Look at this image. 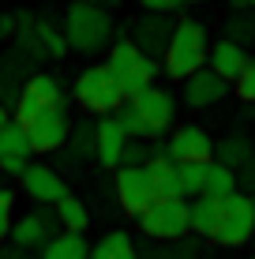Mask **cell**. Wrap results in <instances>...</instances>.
I'll list each match as a JSON object with an SVG mask.
<instances>
[{
  "label": "cell",
  "mask_w": 255,
  "mask_h": 259,
  "mask_svg": "<svg viewBox=\"0 0 255 259\" xmlns=\"http://www.w3.org/2000/svg\"><path fill=\"white\" fill-rule=\"evenodd\" d=\"M207 49H210V34L203 23L188 19V15L173 19V34L162 53V75H169L173 83H184L199 68H207Z\"/></svg>",
  "instance_id": "obj_1"
},
{
  "label": "cell",
  "mask_w": 255,
  "mask_h": 259,
  "mask_svg": "<svg viewBox=\"0 0 255 259\" xmlns=\"http://www.w3.org/2000/svg\"><path fill=\"white\" fill-rule=\"evenodd\" d=\"M64 41L68 49L94 57V53L113 46V15L105 8L90 4V0H75L64 12Z\"/></svg>",
  "instance_id": "obj_2"
},
{
  "label": "cell",
  "mask_w": 255,
  "mask_h": 259,
  "mask_svg": "<svg viewBox=\"0 0 255 259\" xmlns=\"http://www.w3.org/2000/svg\"><path fill=\"white\" fill-rule=\"evenodd\" d=\"M105 68H109V75L117 79V87L124 91V98L135 94V91H143V87H150V83H158V75H162V60L146 57L131 38H124V34L113 38Z\"/></svg>",
  "instance_id": "obj_3"
},
{
  "label": "cell",
  "mask_w": 255,
  "mask_h": 259,
  "mask_svg": "<svg viewBox=\"0 0 255 259\" xmlns=\"http://www.w3.org/2000/svg\"><path fill=\"white\" fill-rule=\"evenodd\" d=\"M72 98L86 113H98V117H109V113H117L124 105V91L117 87V79L109 75L105 64H90L79 71L72 83Z\"/></svg>",
  "instance_id": "obj_4"
},
{
  "label": "cell",
  "mask_w": 255,
  "mask_h": 259,
  "mask_svg": "<svg viewBox=\"0 0 255 259\" xmlns=\"http://www.w3.org/2000/svg\"><path fill=\"white\" fill-rule=\"evenodd\" d=\"M124 102L135 109V117L146 124V139H165L173 128V120H177V94L165 91V87H143V91L128 94Z\"/></svg>",
  "instance_id": "obj_5"
},
{
  "label": "cell",
  "mask_w": 255,
  "mask_h": 259,
  "mask_svg": "<svg viewBox=\"0 0 255 259\" xmlns=\"http://www.w3.org/2000/svg\"><path fill=\"white\" fill-rule=\"evenodd\" d=\"M251 237H255V203H251V195H244V192H233V195H225L222 199V222H218V229H214V244L218 248H244V244H251Z\"/></svg>",
  "instance_id": "obj_6"
},
{
  "label": "cell",
  "mask_w": 255,
  "mask_h": 259,
  "mask_svg": "<svg viewBox=\"0 0 255 259\" xmlns=\"http://www.w3.org/2000/svg\"><path fill=\"white\" fill-rule=\"evenodd\" d=\"M45 109H68V94H64V83H60L57 75H49V71H34V75L19 87V98H15L12 120L23 124L26 117L45 113Z\"/></svg>",
  "instance_id": "obj_7"
},
{
  "label": "cell",
  "mask_w": 255,
  "mask_h": 259,
  "mask_svg": "<svg viewBox=\"0 0 255 259\" xmlns=\"http://www.w3.org/2000/svg\"><path fill=\"white\" fill-rule=\"evenodd\" d=\"M135 222H139V229H143L150 240H162V244L184 240L191 233V226H188V199H154Z\"/></svg>",
  "instance_id": "obj_8"
},
{
  "label": "cell",
  "mask_w": 255,
  "mask_h": 259,
  "mask_svg": "<svg viewBox=\"0 0 255 259\" xmlns=\"http://www.w3.org/2000/svg\"><path fill=\"white\" fill-rule=\"evenodd\" d=\"M60 233V222H57V214H53V207H34V210H26L19 214V218L8 226V237H12V244L15 248H23V252H34V248H45L53 237Z\"/></svg>",
  "instance_id": "obj_9"
},
{
  "label": "cell",
  "mask_w": 255,
  "mask_h": 259,
  "mask_svg": "<svg viewBox=\"0 0 255 259\" xmlns=\"http://www.w3.org/2000/svg\"><path fill=\"white\" fill-rule=\"evenodd\" d=\"M19 128H23V136H26L34 154H53V150H60L68 143L72 120H68V109H45V113L26 117Z\"/></svg>",
  "instance_id": "obj_10"
},
{
  "label": "cell",
  "mask_w": 255,
  "mask_h": 259,
  "mask_svg": "<svg viewBox=\"0 0 255 259\" xmlns=\"http://www.w3.org/2000/svg\"><path fill=\"white\" fill-rule=\"evenodd\" d=\"M113 195H117L120 210L139 218L146 207L154 203V188L150 177H146L143 165H117V177H113Z\"/></svg>",
  "instance_id": "obj_11"
},
{
  "label": "cell",
  "mask_w": 255,
  "mask_h": 259,
  "mask_svg": "<svg viewBox=\"0 0 255 259\" xmlns=\"http://www.w3.org/2000/svg\"><path fill=\"white\" fill-rule=\"evenodd\" d=\"M165 150H169V162H214V139L207 136L199 124H180L165 136Z\"/></svg>",
  "instance_id": "obj_12"
},
{
  "label": "cell",
  "mask_w": 255,
  "mask_h": 259,
  "mask_svg": "<svg viewBox=\"0 0 255 259\" xmlns=\"http://www.w3.org/2000/svg\"><path fill=\"white\" fill-rule=\"evenodd\" d=\"M19 181H23V192L30 195L34 203H41V207H53V203H60L68 195V181L45 162H30L23 169Z\"/></svg>",
  "instance_id": "obj_13"
},
{
  "label": "cell",
  "mask_w": 255,
  "mask_h": 259,
  "mask_svg": "<svg viewBox=\"0 0 255 259\" xmlns=\"http://www.w3.org/2000/svg\"><path fill=\"white\" fill-rule=\"evenodd\" d=\"M184 105H188V109H214L218 102H225V98H229V83H225L222 75H214V71L210 68H199L195 75H188L184 79Z\"/></svg>",
  "instance_id": "obj_14"
},
{
  "label": "cell",
  "mask_w": 255,
  "mask_h": 259,
  "mask_svg": "<svg viewBox=\"0 0 255 259\" xmlns=\"http://www.w3.org/2000/svg\"><path fill=\"white\" fill-rule=\"evenodd\" d=\"M169 34H173V19L162 15V12H146V15H139V19L131 23V41H135L146 57H154V60L165 53Z\"/></svg>",
  "instance_id": "obj_15"
},
{
  "label": "cell",
  "mask_w": 255,
  "mask_h": 259,
  "mask_svg": "<svg viewBox=\"0 0 255 259\" xmlns=\"http://www.w3.org/2000/svg\"><path fill=\"white\" fill-rule=\"evenodd\" d=\"M30 158H34V150H30V143H26L19 124L15 120L0 124V173L23 177V169L30 165Z\"/></svg>",
  "instance_id": "obj_16"
},
{
  "label": "cell",
  "mask_w": 255,
  "mask_h": 259,
  "mask_svg": "<svg viewBox=\"0 0 255 259\" xmlns=\"http://www.w3.org/2000/svg\"><path fill=\"white\" fill-rule=\"evenodd\" d=\"M244 64H248V49L229 41V38H218L214 46L207 49V68L214 71V75H222L229 87L236 83V75L244 71Z\"/></svg>",
  "instance_id": "obj_17"
},
{
  "label": "cell",
  "mask_w": 255,
  "mask_h": 259,
  "mask_svg": "<svg viewBox=\"0 0 255 259\" xmlns=\"http://www.w3.org/2000/svg\"><path fill=\"white\" fill-rule=\"evenodd\" d=\"M124 143H128V136L120 132V124L113 120V113H109V117H98V120H94V158H98V165L117 169V165H120V150H124Z\"/></svg>",
  "instance_id": "obj_18"
},
{
  "label": "cell",
  "mask_w": 255,
  "mask_h": 259,
  "mask_svg": "<svg viewBox=\"0 0 255 259\" xmlns=\"http://www.w3.org/2000/svg\"><path fill=\"white\" fill-rule=\"evenodd\" d=\"M218 222H222V199H214V195H195V199H188V226L195 237H214Z\"/></svg>",
  "instance_id": "obj_19"
},
{
  "label": "cell",
  "mask_w": 255,
  "mask_h": 259,
  "mask_svg": "<svg viewBox=\"0 0 255 259\" xmlns=\"http://www.w3.org/2000/svg\"><path fill=\"white\" fill-rule=\"evenodd\" d=\"M146 177H150L154 199H180V177H177V162L169 158H146Z\"/></svg>",
  "instance_id": "obj_20"
},
{
  "label": "cell",
  "mask_w": 255,
  "mask_h": 259,
  "mask_svg": "<svg viewBox=\"0 0 255 259\" xmlns=\"http://www.w3.org/2000/svg\"><path fill=\"white\" fill-rule=\"evenodd\" d=\"M251 154H255V143H251L248 132H229L225 139L214 143V162H222L229 169H240Z\"/></svg>",
  "instance_id": "obj_21"
},
{
  "label": "cell",
  "mask_w": 255,
  "mask_h": 259,
  "mask_svg": "<svg viewBox=\"0 0 255 259\" xmlns=\"http://www.w3.org/2000/svg\"><path fill=\"white\" fill-rule=\"evenodd\" d=\"M90 259H139V248L128 229H109L98 244H90Z\"/></svg>",
  "instance_id": "obj_22"
},
{
  "label": "cell",
  "mask_w": 255,
  "mask_h": 259,
  "mask_svg": "<svg viewBox=\"0 0 255 259\" xmlns=\"http://www.w3.org/2000/svg\"><path fill=\"white\" fill-rule=\"evenodd\" d=\"M41 259H90V244H86L83 233H68V229H60V233L41 248Z\"/></svg>",
  "instance_id": "obj_23"
},
{
  "label": "cell",
  "mask_w": 255,
  "mask_h": 259,
  "mask_svg": "<svg viewBox=\"0 0 255 259\" xmlns=\"http://www.w3.org/2000/svg\"><path fill=\"white\" fill-rule=\"evenodd\" d=\"M53 214H57L60 229H68V233H86V226H90V207L83 199H75L72 192L60 203H53Z\"/></svg>",
  "instance_id": "obj_24"
},
{
  "label": "cell",
  "mask_w": 255,
  "mask_h": 259,
  "mask_svg": "<svg viewBox=\"0 0 255 259\" xmlns=\"http://www.w3.org/2000/svg\"><path fill=\"white\" fill-rule=\"evenodd\" d=\"M236 192V169L222 165V162H207L203 173V195H214V199H225V195Z\"/></svg>",
  "instance_id": "obj_25"
},
{
  "label": "cell",
  "mask_w": 255,
  "mask_h": 259,
  "mask_svg": "<svg viewBox=\"0 0 255 259\" xmlns=\"http://www.w3.org/2000/svg\"><path fill=\"white\" fill-rule=\"evenodd\" d=\"M225 38L236 41V46L248 49L255 41V8H244V12H229L225 19Z\"/></svg>",
  "instance_id": "obj_26"
},
{
  "label": "cell",
  "mask_w": 255,
  "mask_h": 259,
  "mask_svg": "<svg viewBox=\"0 0 255 259\" xmlns=\"http://www.w3.org/2000/svg\"><path fill=\"white\" fill-rule=\"evenodd\" d=\"M34 34H38V41H41V49H45V57L53 60H60V57H68V41H64V30H57L49 19H34Z\"/></svg>",
  "instance_id": "obj_27"
},
{
  "label": "cell",
  "mask_w": 255,
  "mask_h": 259,
  "mask_svg": "<svg viewBox=\"0 0 255 259\" xmlns=\"http://www.w3.org/2000/svg\"><path fill=\"white\" fill-rule=\"evenodd\" d=\"M64 147H72V158H94V120H79L68 128V143Z\"/></svg>",
  "instance_id": "obj_28"
},
{
  "label": "cell",
  "mask_w": 255,
  "mask_h": 259,
  "mask_svg": "<svg viewBox=\"0 0 255 259\" xmlns=\"http://www.w3.org/2000/svg\"><path fill=\"white\" fill-rule=\"evenodd\" d=\"M203 173H207V162H184V165H177L180 199H195V195H203Z\"/></svg>",
  "instance_id": "obj_29"
},
{
  "label": "cell",
  "mask_w": 255,
  "mask_h": 259,
  "mask_svg": "<svg viewBox=\"0 0 255 259\" xmlns=\"http://www.w3.org/2000/svg\"><path fill=\"white\" fill-rule=\"evenodd\" d=\"M233 91H236V98H240L244 105H255V57H248V64H244V71L236 75Z\"/></svg>",
  "instance_id": "obj_30"
},
{
  "label": "cell",
  "mask_w": 255,
  "mask_h": 259,
  "mask_svg": "<svg viewBox=\"0 0 255 259\" xmlns=\"http://www.w3.org/2000/svg\"><path fill=\"white\" fill-rule=\"evenodd\" d=\"M120 165H146V139H128L120 150Z\"/></svg>",
  "instance_id": "obj_31"
},
{
  "label": "cell",
  "mask_w": 255,
  "mask_h": 259,
  "mask_svg": "<svg viewBox=\"0 0 255 259\" xmlns=\"http://www.w3.org/2000/svg\"><path fill=\"white\" fill-rule=\"evenodd\" d=\"M236 192H244V195H255V154L244 162L240 169H236Z\"/></svg>",
  "instance_id": "obj_32"
},
{
  "label": "cell",
  "mask_w": 255,
  "mask_h": 259,
  "mask_svg": "<svg viewBox=\"0 0 255 259\" xmlns=\"http://www.w3.org/2000/svg\"><path fill=\"white\" fill-rule=\"evenodd\" d=\"M139 8H146V12H162V15H169V12H180V8H184V0H139Z\"/></svg>",
  "instance_id": "obj_33"
},
{
  "label": "cell",
  "mask_w": 255,
  "mask_h": 259,
  "mask_svg": "<svg viewBox=\"0 0 255 259\" xmlns=\"http://www.w3.org/2000/svg\"><path fill=\"white\" fill-rule=\"evenodd\" d=\"M12 218H15V192L0 188V222H12Z\"/></svg>",
  "instance_id": "obj_34"
},
{
  "label": "cell",
  "mask_w": 255,
  "mask_h": 259,
  "mask_svg": "<svg viewBox=\"0 0 255 259\" xmlns=\"http://www.w3.org/2000/svg\"><path fill=\"white\" fill-rule=\"evenodd\" d=\"M12 34H15V15L4 12L0 15V38H12Z\"/></svg>",
  "instance_id": "obj_35"
},
{
  "label": "cell",
  "mask_w": 255,
  "mask_h": 259,
  "mask_svg": "<svg viewBox=\"0 0 255 259\" xmlns=\"http://www.w3.org/2000/svg\"><path fill=\"white\" fill-rule=\"evenodd\" d=\"M139 259H177V248H150V255H139Z\"/></svg>",
  "instance_id": "obj_36"
},
{
  "label": "cell",
  "mask_w": 255,
  "mask_h": 259,
  "mask_svg": "<svg viewBox=\"0 0 255 259\" xmlns=\"http://www.w3.org/2000/svg\"><path fill=\"white\" fill-rule=\"evenodd\" d=\"M0 259H30L23 252V248H8V252H0Z\"/></svg>",
  "instance_id": "obj_37"
},
{
  "label": "cell",
  "mask_w": 255,
  "mask_h": 259,
  "mask_svg": "<svg viewBox=\"0 0 255 259\" xmlns=\"http://www.w3.org/2000/svg\"><path fill=\"white\" fill-rule=\"evenodd\" d=\"M90 4H98V8H105V12H109V8H120L124 0H90Z\"/></svg>",
  "instance_id": "obj_38"
},
{
  "label": "cell",
  "mask_w": 255,
  "mask_h": 259,
  "mask_svg": "<svg viewBox=\"0 0 255 259\" xmlns=\"http://www.w3.org/2000/svg\"><path fill=\"white\" fill-rule=\"evenodd\" d=\"M229 8H233V12H244V8H251V4H248V0H229Z\"/></svg>",
  "instance_id": "obj_39"
},
{
  "label": "cell",
  "mask_w": 255,
  "mask_h": 259,
  "mask_svg": "<svg viewBox=\"0 0 255 259\" xmlns=\"http://www.w3.org/2000/svg\"><path fill=\"white\" fill-rule=\"evenodd\" d=\"M8 120H12V113H8V105L0 102V124H8Z\"/></svg>",
  "instance_id": "obj_40"
},
{
  "label": "cell",
  "mask_w": 255,
  "mask_h": 259,
  "mask_svg": "<svg viewBox=\"0 0 255 259\" xmlns=\"http://www.w3.org/2000/svg\"><path fill=\"white\" fill-rule=\"evenodd\" d=\"M8 226H12V222H0V244L8 240Z\"/></svg>",
  "instance_id": "obj_41"
},
{
  "label": "cell",
  "mask_w": 255,
  "mask_h": 259,
  "mask_svg": "<svg viewBox=\"0 0 255 259\" xmlns=\"http://www.w3.org/2000/svg\"><path fill=\"white\" fill-rule=\"evenodd\" d=\"M184 4H207V0H184Z\"/></svg>",
  "instance_id": "obj_42"
},
{
  "label": "cell",
  "mask_w": 255,
  "mask_h": 259,
  "mask_svg": "<svg viewBox=\"0 0 255 259\" xmlns=\"http://www.w3.org/2000/svg\"><path fill=\"white\" fill-rule=\"evenodd\" d=\"M248 4H251V8H255V0H248Z\"/></svg>",
  "instance_id": "obj_43"
},
{
  "label": "cell",
  "mask_w": 255,
  "mask_h": 259,
  "mask_svg": "<svg viewBox=\"0 0 255 259\" xmlns=\"http://www.w3.org/2000/svg\"><path fill=\"white\" fill-rule=\"evenodd\" d=\"M251 248H255V237H251Z\"/></svg>",
  "instance_id": "obj_44"
},
{
  "label": "cell",
  "mask_w": 255,
  "mask_h": 259,
  "mask_svg": "<svg viewBox=\"0 0 255 259\" xmlns=\"http://www.w3.org/2000/svg\"><path fill=\"white\" fill-rule=\"evenodd\" d=\"M251 203H255V195H251Z\"/></svg>",
  "instance_id": "obj_45"
}]
</instances>
